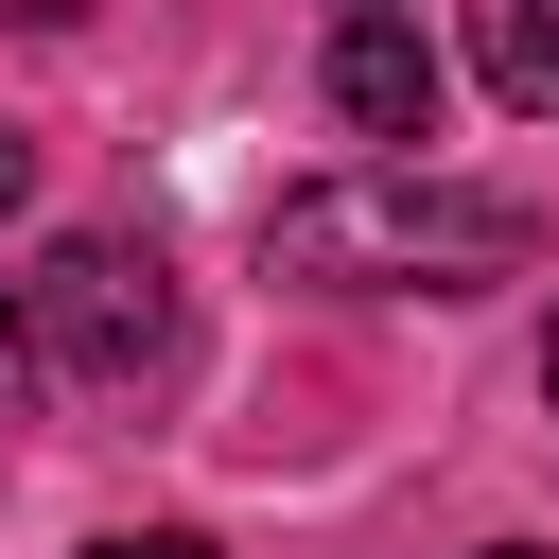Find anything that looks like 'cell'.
I'll list each match as a JSON object with an SVG mask.
<instances>
[{
    "mask_svg": "<svg viewBox=\"0 0 559 559\" xmlns=\"http://www.w3.org/2000/svg\"><path fill=\"white\" fill-rule=\"evenodd\" d=\"M332 122H349V140H384V157H419V140H437V52H419V17H384V0H349V17H332Z\"/></svg>",
    "mask_w": 559,
    "mask_h": 559,
    "instance_id": "obj_3",
    "label": "cell"
},
{
    "mask_svg": "<svg viewBox=\"0 0 559 559\" xmlns=\"http://www.w3.org/2000/svg\"><path fill=\"white\" fill-rule=\"evenodd\" d=\"M280 262H297V280L472 297V280H524V262H542V210H524V192H472V175H419V157H367V175L280 192Z\"/></svg>",
    "mask_w": 559,
    "mask_h": 559,
    "instance_id": "obj_1",
    "label": "cell"
},
{
    "mask_svg": "<svg viewBox=\"0 0 559 559\" xmlns=\"http://www.w3.org/2000/svg\"><path fill=\"white\" fill-rule=\"evenodd\" d=\"M35 349H52L70 384H140V367L175 349V280H157V245L70 227V245L35 262Z\"/></svg>",
    "mask_w": 559,
    "mask_h": 559,
    "instance_id": "obj_2",
    "label": "cell"
},
{
    "mask_svg": "<svg viewBox=\"0 0 559 559\" xmlns=\"http://www.w3.org/2000/svg\"><path fill=\"white\" fill-rule=\"evenodd\" d=\"M542 402H559V349H542Z\"/></svg>",
    "mask_w": 559,
    "mask_h": 559,
    "instance_id": "obj_8",
    "label": "cell"
},
{
    "mask_svg": "<svg viewBox=\"0 0 559 559\" xmlns=\"http://www.w3.org/2000/svg\"><path fill=\"white\" fill-rule=\"evenodd\" d=\"M472 70H489L524 122H559V0H472Z\"/></svg>",
    "mask_w": 559,
    "mask_h": 559,
    "instance_id": "obj_4",
    "label": "cell"
},
{
    "mask_svg": "<svg viewBox=\"0 0 559 559\" xmlns=\"http://www.w3.org/2000/svg\"><path fill=\"white\" fill-rule=\"evenodd\" d=\"M35 367H52V349H35V280H0V402H17Z\"/></svg>",
    "mask_w": 559,
    "mask_h": 559,
    "instance_id": "obj_5",
    "label": "cell"
},
{
    "mask_svg": "<svg viewBox=\"0 0 559 559\" xmlns=\"http://www.w3.org/2000/svg\"><path fill=\"white\" fill-rule=\"evenodd\" d=\"M87 559H210L192 524H122V542H87Z\"/></svg>",
    "mask_w": 559,
    "mask_h": 559,
    "instance_id": "obj_6",
    "label": "cell"
},
{
    "mask_svg": "<svg viewBox=\"0 0 559 559\" xmlns=\"http://www.w3.org/2000/svg\"><path fill=\"white\" fill-rule=\"evenodd\" d=\"M17 192H35V140H0V210H17Z\"/></svg>",
    "mask_w": 559,
    "mask_h": 559,
    "instance_id": "obj_7",
    "label": "cell"
}]
</instances>
